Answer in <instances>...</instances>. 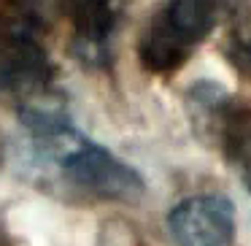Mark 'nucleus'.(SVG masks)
<instances>
[{
	"label": "nucleus",
	"instance_id": "1",
	"mask_svg": "<svg viewBox=\"0 0 251 246\" xmlns=\"http://www.w3.org/2000/svg\"><path fill=\"white\" fill-rule=\"evenodd\" d=\"M22 119L33 133L35 149L60 168V176L76 192L105 203H135L143 197V176L105 146L76 133L60 109L27 106Z\"/></svg>",
	"mask_w": 251,
	"mask_h": 246
},
{
	"label": "nucleus",
	"instance_id": "6",
	"mask_svg": "<svg viewBox=\"0 0 251 246\" xmlns=\"http://www.w3.org/2000/svg\"><path fill=\"white\" fill-rule=\"evenodd\" d=\"M219 130H222V146L229 165L251 192V106L229 109Z\"/></svg>",
	"mask_w": 251,
	"mask_h": 246
},
{
	"label": "nucleus",
	"instance_id": "4",
	"mask_svg": "<svg viewBox=\"0 0 251 246\" xmlns=\"http://www.w3.org/2000/svg\"><path fill=\"white\" fill-rule=\"evenodd\" d=\"M168 233L176 246H232L235 208L224 195H195L168 214Z\"/></svg>",
	"mask_w": 251,
	"mask_h": 246
},
{
	"label": "nucleus",
	"instance_id": "3",
	"mask_svg": "<svg viewBox=\"0 0 251 246\" xmlns=\"http://www.w3.org/2000/svg\"><path fill=\"white\" fill-rule=\"evenodd\" d=\"M49 57L25 14L0 8V92L35 95L49 82Z\"/></svg>",
	"mask_w": 251,
	"mask_h": 246
},
{
	"label": "nucleus",
	"instance_id": "5",
	"mask_svg": "<svg viewBox=\"0 0 251 246\" xmlns=\"http://www.w3.org/2000/svg\"><path fill=\"white\" fill-rule=\"evenodd\" d=\"M116 27V8L111 3L73 6V52L84 62H103Z\"/></svg>",
	"mask_w": 251,
	"mask_h": 246
},
{
	"label": "nucleus",
	"instance_id": "7",
	"mask_svg": "<svg viewBox=\"0 0 251 246\" xmlns=\"http://www.w3.org/2000/svg\"><path fill=\"white\" fill-rule=\"evenodd\" d=\"M227 55L232 60L235 68L246 71L251 76V27H238L229 38V46H227Z\"/></svg>",
	"mask_w": 251,
	"mask_h": 246
},
{
	"label": "nucleus",
	"instance_id": "2",
	"mask_svg": "<svg viewBox=\"0 0 251 246\" xmlns=\"http://www.w3.org/2000/svg\"><path fill=\"white\" fill-rule=\"evenodd\" d=\"M219 17L216 3L208 0H176L143 30L138 41V60L149 73H173L189 60L192 46L213 30Z\"/></svg>",
	"mask_w": 251,
	"mask_h": 246
}]
</instances>
